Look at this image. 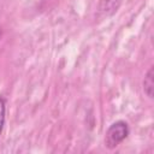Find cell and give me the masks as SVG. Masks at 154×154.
<instances>
[{"mask_svg": "<svg viewBox=\"0 0 154 154\" xmlns=\"http://www.w3.org/2000/svg\"><path fill=\"white\" fill-rule=\"evenodd\" d=\"M129 134L130 129L128 123L125 120H117L108 126L105 134V146L108 149H114L128 138Z\"/></svg>", "mask_w": 154, "mask_h": 154, "instance_id": "1", "label": "cell"}, {"mask_svg": "<svg viewBox=\"0 0 154 154\" xmlns=\"http://www.w3.org/2000/svg\"><path fill=\"white\" fill-rule=\"evenodd\" d=\"M123 0H99L97 12L102 18L113 16L119 8Z\"/></svg>", "mask_w": 154, "mask_h": 154, "instance_id": "2", "label": "cell"}, {"mask_svg": "<svg viewBox=\"0 0 154 154\" xmlns=\"http://www.w3.org/2000/svg\"><path fill=\"white\" fill-rule=\"evenodd\" d=\"M142 88H143V93L146 94V96H148L149 99H153V95H154V70H153V66H150L149 70L147 71V73L144 75V78L142 82Z\"/></svg>", "mask_w": 154, "mask_h": 154, "instance_id": "3", "label": "cell"}, {"mask_svg": "<svg viewBox=\"0 0 154 154\" xmlns=\"http://www.w3.org/2000/svg\"><path fill=\"white\" fill-rule=\"evenodd\" d=\"M5 122H6V100L2 95H0V136L5 126Z\"/></svg>", "mask_w": 154, "mask_h": 154, "instance_id": "4", "label": "cell"}, {"mask_svg": "<svg viewBox=\"0 0 154 154\" xmlns=\"http://www.w3.org/2000/svg\"><path fill=\"white\" fill-rule=\"evenodd\" d=\"M0 34H1V32H0Z\"/></svg>", "mask_w": 154, "mask_h": 154, "instance_id": "5", "label": "cell"}]
</instances>
